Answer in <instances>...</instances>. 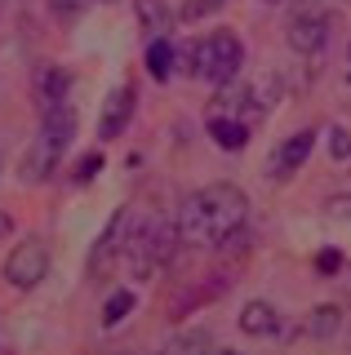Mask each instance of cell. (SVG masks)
Segmentation results:
<instances>
[{"instance_id":"obj_24","label":"cell","mask_w":351,"mask_h":355,"mask_svg":"<svg viewBox=\"0 0 351 355\" xmlns=\"http://www.w3.org/2000/svg\"><path fill=\"white\" fill-rule=\"evenodd\" d=\"M9 231H14V218H9V214H5V209H0V240H5V236H9Z\"/></svg>"},{"instance_id":"obj_9","label":"cell","mask_w":351,"mask_h":355,"mask_svg":"<svg viewBox=\"0 0 351 355\" xmlns=\"http://www.w3.org/2000/svg\"><path fill=\"white\" fill-rule=\"evenodd\" d=\"M76 129H80V120H76V107L67 98H58V103H45V116H40V138L53 142L58 151H67L76 142Z\"/></svg>"},{"instance_id":"obj_18","label":"cell","mask_w":351,"mask_h":355,"mask_svg":"<svg viewBox=\"0 0 351 355\" xmlns=\"http://www.w3.org/2000/svg\"><path fill=\"white\" fill-rule=\"evenodd\" d=\"M67 89H71V71H67V67H49V71L40 76V94H45V103H58Z\"/></svg>"},{"instance_id":"obj_19","label":"cell","mask_w":351,"mask_h":355,"mask_svg":"<svg viewBox=\"0 0 351 355\" xmlns=\"http://www.w3.org/2000/svg\"><path fill=\"white\" fill-rule=\"evenodd\" d=\"M325 138H329V155H334V160H347V164H351V129L329 125V129H325Z\"/></svg>"},{"instance_id":"obj_20","label":"cell","mask_w":351,"mask_h":355,"mask_svg":"<svg viewBox=\"0 0 351 355\" xmlns=\"http://www.w3.org/2000/svg\"><path fill=\"white\" fill-rule=\"evenodd\" d=\"M223 5H227V0H191V5H182L173 18H178V22H196V18H209V14H218Z\"/></svg>"},{"instance_id":"obj_5","label":"cell","mask_w":351,"mask_h":355,"mask_svg":"<svg viewBox=\"0 0 351 355\" xmlns=\"http://www.w3.org/2000/svg\"><path fill=\"white\" fill-rule=\"evenodd\" d=\"M49 275V244L40 236L18 240V249L5 258V280L14 288H36Z\"/></svg>"},{"instance_id":"obj_16","label":"cell","mask_w":351,"mask_h":355,"mask_svg":"<svg viewBox=\"0 0 351 355\" xmlns=\"http://www.w3.org/2000/svg\"><path fill=\"white\" fill-rule=\"evenodd\" d=\"M338 329H343V306L325 302V306H311V311H307V324H302V333H307V338L325 342V338H334Z\"/></svg>"},{"instance_id":"obj_10","label":"cell","mask_w":351,"mask_h":355,"mask_svg":"<svg viewBox=\"0 0 351 355\" xmlns=\"http://www.w3.org/2000/svg\"><path fill=\"white\" fill-rule=\"evenodd\" d=\"M58 147L53 142H45V138H36L31 142V151L23 155V182H49L53 178V169H58Z\"/></svg>"},{"instance_id":"obj_6","label":"cell","mask_w":351,"mask_h":355,"mask_svg":"<svg viewBox=\"0 0 351 355\" xmlns=\"http://www.w3.org/2000/svg\"><path fill=\"white\" fill-rule=\"evenodd\" d=\"M311 147H316V129H298L284 142H276V151H271V160H267V178L271 182H289V178L307 164Z\"/></svg>"},{"instance_id":"obj_28","label":"cell","mask_w":351,"mask_h":355,"mask_svg":"<svg viewBox=\"0 0 351 355\" xmlns=\"http://www.w3.org/2000/svg\"><path fill=\"white\" fill-rule=\"evenodd\" d=\"M347 80H351V76H347Z\"/></svg>"},{"instance_id":"obj_11","label":"cell","mask_w":351,"mask_h":355,"mask_svg":"<svg viewBox=\"0 0 351 355\" xmlns=\"http://www.w3.org/2000/svg\"><path fill=\"white\" fill-rule=\"evenodd\" d=\"M134 14H138V27H142V36H147V40L169 36V27L178 22L164 0H134Z\"/></svg>"},{"instance_id":"obj_25","label":"cell","mask_w":351,"mask_h":355,"mask_svg":"<svg viewBox=\"0 0 351 355\" xmlns=\"http://www.w3.org/2000/svg\"><path fill=\"white\" fill-rule=\"evenodd\" d=\"M209 355H240V351H209Z\"/></svg>"},{"instance_id":"obj_13","label":"cell","mask_w":351,"mask_h":355,"mask_svg":"<svg viewBox=\"0 0 351 355\" xmlns=\"http://www.w3.org/2000/svg\"><path fill=\"white\" fill-rule=\"evenodd\" d=\"M205 129H209V138L223 151H245V142H249V125H245V120H236V116H218V111H214Z\"/></svg>"},{"instance_id":"obj_8","label":"cell","mask_w":351,"mask_h":355,"mask_svg":"<svg viewBox=\"0 0 351 355\" xmlns=\"http://www.w3.org/2000/svg\"><path fill=\"white\" fill-rule=\"evenodd\" d=\"M284 40H289L293 53L311 58V53H320L329 44V18L325 14H298L289 27H284Z\"/></svg>"},{"instance_id":"obj_17","label":"cell","mask_w":351,"mask_h":355,"mask_svg":"<svg viewBox=\"0 0 351 355\" xmlns=\"http://www.w3.org/2000/svg\"><path fill=\"white\" fill-rule=\"evenodd\" d=\"M129 311H134V293H129V288H116V293L103 302V324H107V329H116L120 320L129 315Z\"/></svg>"},{"instance_id":"obj_21","label":"cell","mask_w":351,"mask_h":355,"mask_svg":"<svg viewBox=\"0 0 351 355\" xmlns=\"http://www.w3.org/2000/svg\"><path fill=\"white\" fill-rule=\"evenodd\" d=\"M98 169H103V155H98V151L80 155V164H76V182H80V187H89L94 178H98Z\"/></svg>"},{"instance_id":"obj_27","label":"cell","mask_w":351,"mask_h":355,"mask_svg":"<svg viewBox=\"0 0 351 355\" xmlns=\"http://www.w3.org/2000/svg\"><path fill=\"white\" fill-rule=\"evenodd\" d=\"M103 5H116V0H103Z\"/></svg>"},{"instance_id":"obj_22","label":"cell","mask_w":351,"mask_h":355,"mask_svg":"<svg viewBox=\"0 0 351 355\" xmlns=\"http://www.w3.org/2000/svg\"><path fill=\"white\" fill-rule=\"evenodd\" d=\"M316 271H320V275L343 271V253H338V249H320V253H316Z\"/></svg>"},{"instance_id":"obj_23","label":"cell","mask_w":351,"mask_h":355,"mask_svg":"<svg viewBox=\"0 0 351 355\" xmlns=\"http://www.w3.org/2000/svg\"><path fill=\"white\" fill-rule=\"evenodd\" d=\"M325 214L338 218V222H347L351 218V196H325Z\"/></svg>"},{"instance_id":"obj_7","label":"cell","mask_w":351,"mask_h":355,"mask_svg":"<svg viewBox=\"0 0 351 355\" xmlns=\"http://www.w3.org/2000/svg\"><path fill=\"white\" fill-rule=\"evenodd\" d=\"M134 103H138V89L134 85H116L103 103V116H98V142H116L125 125L134 120Z\"/></svg>"},{"instance_id":"obj_3","label":"cell","mask_w":351,"mask_h":355,"mask_svg":"<svg viewBox=\"0 0 351 355\" xmlns=\"http://www.w3.org/2000/svg\"><path fill=\"white\" fill-rule=\"evenodd\" d=\"M240 62H245V49H240V36L232 27H218V31H209V36L196 40L187 53H178L182 71L196 76V80H209L214 89L227 85V80H236Z\"/></svg>"},{"instance_id":"obj_12","label":"cell","mask_w":351,"mask_h":355,"mask_svg":"<svg viewBox=\"0 0 351 355\" xmlns=\"http://www.w3.org/2000/svg\"><path fill=\"white\" fill-rule=\"evenodd\" d=\"M240 329L254 333V338H271V333H280V315L271 302H262V297H254V302L240 306Z\"/></svg>"},{"instance_id":"obj_14","label":"cell","mask_w":351,"mask_h":355,"mask_svg":"<svg viewBox=\"0 0 351 355\" xmlns=\"http://www.w3.org/2000/svg\"><path fill=\"white\" fill-rule=\"evenodd\" d=\"M214 351V333L209 329H182V333H173L169 342L160 347V355H209Z\"/></svg>"},{"instance_id":"obj_4","label":"cell","mask_w":351,"mask_h":355,"mask_svg":"<svg viewBox=\"0 0 351 355\" xmlns=\"http://www.w3.org/2000/svg\"><path fill=\"white\" fill-rule=\"evenodd\" d=\"M125 236H129V205H120L116 214H112V222L103 227V236L94 240L89 262H85V275H89L94 284L112 280V266H116L120 253H125Z\"/></svg>"},{"instance_id":"obj_1","label":"cell","mask_w":351,"mask_h":355,"mask_svg":"<svg viewBox=\"0 0 351 355\" xmlns=\"http://www.w3.org/2000/svg\"><path fill=\"white\" fill-rule=\"evenodd\" d=\"M178 231L182 240H200V244H223L232 231L249 227V200L236 182H214V187H200L182 200L178 209Z\"/></svg>"},{"instance_id":"obj_15","label":"cell","mask_w":351,"mask_h":355,"mask_svg":"<svg viewBox=\"0 0 351 355\" xmlns=\"http://www.w3.org/2000/svg\"><path fill=\"white\" fill-rule=\"evenodd\" d=\"M173 67H178V49H173V40L169 36L147 40V71H151V80L164 85L173 76Z\"/></svg>"},{"instance_id":"obj_26","label":"cell","mask_w":351,"mask_h":355,"mask_svg":"<svg viewBox=\"0 0 351 355\" xmlns=\"http://www.w3.org/2000/svg\"><path fill=\"white\" fill-rule=\"evenodd\" d=\"M262 5H280V0H262Z\"/></svg>"},{"instance_id":"obj_2","label":"cell","mask_w":351,"mask_h":355,"mask_svg":"<svg viewBox=\"0 0 351 355\" xmlns=\"http://www.w3.org/2000/svg\"><path fill=\"white\" fill-rule=\"evenodd\" d=\"M178 244H182V231L173 218H147L138 227H129L125 236V262H129V275L134 280H151L160 266H169L178 258Z\"/></svg>"}]
</instances>
